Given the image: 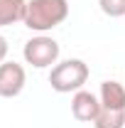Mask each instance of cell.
Returning a JSON list of instances; mask_svg holds the SVG:
<instances>
[{"label": "cell", "mask_w": 125, "mask_h": 128, "mask_svg": "<svg viewBox=\"0 0 125 128\" xmlns=\"http://www.w3.org/2000/svg\"><path fill=\"white\" fill-rule=\"evenodd\" d=\"M101 106L103 108H115V111H125V84L115 79H108L101 84Z\"/></svg>", "instance_id": "6"}, {"label": "cell", "mask_w": 125, "mask_h": 128, "mask_svg": "<svg viewBox=\"0 0 125 128\" xmlns=\"http://www.w3.org/2000/svg\"><path fill=\"white\" fill-rule=\"evenodd\" d=\"M103 15L108 17H123L125 15V0H98Z\"/></svg>", "instance_id": "9"}, {"label": "cell", "mask_w": 125, "mask_h": 128, "mask_svg": "<svg viewBox=\"0 0 125 128\" xmlns=\"http://www.w3.org/2000/svg\"><path fill=\"white\" fill-rule=\"evenodd\" d=\"M7 52H10V44H7V40L0 34V64L7 62Z\"/></svg>", "instance_id": "10"}, {"label": "cell", "mask_w": 125, "mask_h": 128, "mask_svg": "<svg viewBox=\"0 0 125 128\" xmlns=\"http://www.w3.org/2000/svg\"><path fill=\"white\" fill-rule=\"evenodd\" d=\"M96 128H125V111H115V108H103L93 121Z\"/></svg>", "instance_id": "8"}, {"label": "cell", "mask_w": 125, "mask_h": 128, "mask_svg": "<svg viewBox=\"0 0 125 128\" xmlns=\"http://www.w3.org/2000/svg\"><path fill=\"white\" fill-rule=\"evenodd\" d=\"M27 84L25 66L17 62H2L0 64V96L2 98H15L22 94Z\"/></svg>", "instance_id": "4"}, {"label": "cell", "mask_w": 125, "mask_h": 128, "mask_svg": "<svg viewBox=\"0 0 125 128\" xmlns=\"http://www.w3.org/2000/svg\"><path fill=\"white\" fill-rule=\"evenodd\" d=\"M69 17V0H27V12L22 25L30 27L32 32H44L54 30Z\"/></svg>", "instance_id": "1"}, {"label": "cell", "mask_w": 125, "mask_h": 128, "mask_svg": "<svg viewBox=\"0 0 125 128\" xmlns=\"http://www.w3.org/2000/svg\"><path fill=\"white\" fill-rule=\"evenodd\" d=\"M27 0H0V27H10L25 20Z\"/></svg>", "instance_id": "7"}, {"label": "cell", "mask_w": 125, "mask_h": 128, "mask_svg": "<svg viewBox=\"0 0 125 128\" xmlns=\"http://www.w3.org/2000/svg\"><path fill=\"white\" fill-rule=\"evenodd\" d=\"M71 113L81 123H93L101 113V98L86 89H78L71 96Z\"/></svg>", "instance_id": "5"}, {"label": "cell", "mask_w": 125, "mask_h": 128, "mask_svg": "<svg viewBox=\"0 0 125 128\" xmlns=\"http://www.w3.org/2000/svg\"><path fill=\"white\" fill-rule=\"evenodd\" d=\"M88 81V64L83 59H64L57 62L49 72V86L57 94H71L83 89V84Z\"/></svg>", "instance_id": "2"}, {"label": "cell", "mask_w": 125, "mask_h": 128, "mask_svg": "<svg viewBox=\"0 0 125 128\" xmlns=\"http://www.w3.org/2000/svg\"><path fill=\"white\" fill-rule=\"evenodd\" d=\"M59 54H62V47L54 37L49 34H37L25 42L22 47V57L25 62L32 64L34 69H47V66H54L59 62Z\"/></svg>", "instance_id": "3"}]
</instances>
